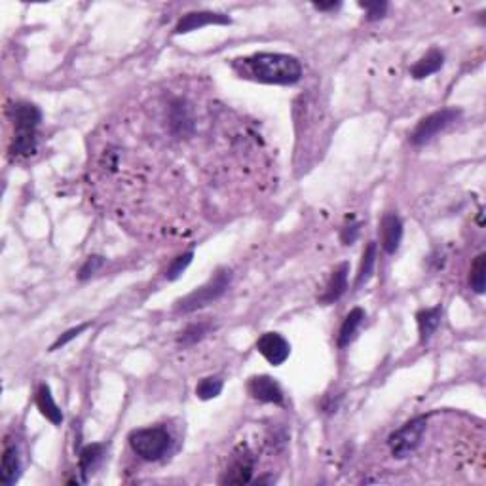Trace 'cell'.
Wrapping results in <instances>:
<instances>
[{"label":"cell","instance_id":"cell-1","mask_svg":"<svg viewBox=\"0 0 486 486\" xmlns=\"http://www.w3.org/2000/svg\"><path fill=\"white\" fill-rule=\"evenodd\" d=\"M242 61L243 72L259 82L290 86L303 78V67L293 55L283 54H256Z\"/></svg>","mask_w":486,"mask_h":486},{"label":"cell","instance_id":"cell-2","mask_svg":"<svg viewBox=\"0 0 486 486\" xmlns=\"http://www.w3.org/2000/svg\"><path fill=\"white\" fill-rule=\"evenodd\" d=\"M12 120L16 137L12 142L13 156H29L36 149V130L40 125V111L30 103H16L12 107Z\"/></svg>","mask_w":486,"mask_h":486},{"label":"cell","instance_id":"cell-3","mask_svg":"<svg viewBox=\"0 0 486 486\" xmlns=\"http://www.w3.org/2000/svg\"><path fill=\"white\" fill-rule=\"evenodd\" d=\"M169 445H171V435L164 427H145L130 433V446L137 456L147 462L160 460Z\"/></svg>","mask_w":486,"mask_h":486},{"label":"cell","instance_id":"cell-4","mask_svg":"<svg viewBox=\"0 0 486 486\" xmlns=\"http://www.w3.org/2000/svg\"><path fill=\"white\" fill-rule=\"evenodd\" d=\"M230 270H219L213 278L209 279L208 283L202 285L200 289L192 290L188 297H184L183 300H179L177 312H181V314H190V312H196V310L209 306V304L215 303L217 298H220L225 295V290L228 289V285H230Z\"/></svg>","mask_w":486,"mask_h":486},{"label":"cell","instance_id":"cell-5","mask_svg":"<svg viewBox=\"0 0 486 486\" xmlns=\"http://www.w3.org/2000/svg\"><path fill=\"white\" fill-rule=\"evenodd\" d=\"M426 416H418L414 420L407 422L403 427H399L395 433H392V437L388 441V443H390L392 456L397 458V460L409 458L410 454L420 446L422 437H424V433H426Z\"/></svg>","mask_w":486,"mask_h":486},{"label":"cell","instance_id":"cell-6","mask_svg":"<svg viewBox=\"0 0 486 486\" xmlns=\"http://www.w3.org/2000/svg\"><path fill=\"white\" fill-rule=\"evenodd\" d=\"M458 116H460V111H456V108H443L439 113L429 114L424 120H420V124L416 125V130L410 135V141L414 142V145H424V142H427L429 139L437 135L439 131L445 130L446 125H451Z\"/></svg>","mask_w":486,"mask_h":486},{"label":"cell","instance_id":"cell-7","mask_svg":"<svg viewBox=\"0 0 486 486\" xmlns=\"http://www.w3.org/2000/svg\"><path fill=\"white\" fill-rule=\"evenodd\" d=\"M256 350L270 365L279 367V365H283L287 361V357L290 354V346L278 332H264L256 340Z\"/></svg>","mask_w":486,"mask_h":486},{"label":"cell","instance_id":"cell-8","mask_svg":"<svg viewBox=\"0 0 486 486\" xmlns=\"http://www.w3.org/2000/svg\"><path fill=\"white\" fill-rule=\"evenodd\" d=\"M253 465H255V458L245 446H242L232 458L228 471L222 477V482L225 485H245V482H249L251 475H253Z\"/></svg>","mask_w":486,"mask_h":486},{"label":"cell","instance_id":"cell-9","mask_svg":"<svg viewBox=\"0 0 486 486\" xmlns=\"http://www.w3.org/2000/svg\"><path fill=\"white\" fill-rule=\"evenodd\" d=\"M247 392L253 399L261 401V403H273L283 405L285 395L279 384L270 376H253L247 384Z\"/></svg>","mask_w":486,"mask_h":486},{"label":"cell","instance_id":"cell-10","mask_svg":"<svg viewBox=\"0 0 486 486\" xmlns=\"http://www.w3.org/2000/svg\"><path fill=\"white\" fill-rule=\"evenodd\" d=\"M208 25H230V18L225 13H215V12H192L186 13L175 27V35H184L190 30L202 29Z\"/></svg>","mask_w":486,"mask_h":486},{"label":"cell","instance_id":"cell-11","mask_svg":"<svg viewBox=\"0 0 486 486\" xmlns=\"http://www.w3.org/2000/svg\"><path fill=\"white\" fill-rule=\"evenodd\" d=\"M380 237H382V247L385 253H395L399 249V243L403 237V222L397 215L388 213L380 222Z\"/></svg>","mask_w":486,"mask_h":486},{"label":"cell","instance_id":"cell-12","mask_svg":"<svg viewBox=\"0 0 486 486\" xmlns=\"http://www.w3.org/2000/svg\"><path fill=\"white\" fill-rule=\"evenodd\" d=\"M441 317H443V308H441V306L426 308L418 312L416 321H418V332H420L422 344L429 342V338L433 337V332L437 331V327L441 325Z\"/></svg>","mask_w":486,"mask_h":486},{"label":"cell","instance_id":"cell-13","mask_svg":"<svg viewBox=\"0 0 486 486\" xmlns=\"http://www.w3.org/2000/svg\"><path fill=\"white\" fill-rule=\"evenodd\" d=\"M36 407L42 412V416H46L47 420L55 424V426H60L61 422H63V412H61V409L54 401L52 390L46 384H42L38 388V392H36Z\"/></svg>","mask_w":486,"mask_h":486},{"label":"cell","instance_id":"cell-14","mask_svg":"<svg viewBox=\"0 0 486 486\" xmlns=\"http://www.w3.org/2000/svg\"><path fill=\"white\" fill-rule=\"evenodd\" d=\"M348 289V264H340L338 270H334L332 273L331 281L327 285L325 295L321 297V303L323 304H331L337 303L338 298L344 295V290Z\"/></svg>","mask_w":486,"mask_h":486},{"label":"cell","instance_id":"cell-15","mask_svg":"<svg viewBox=\"0 0 486 486\" xmlns=\"http://www.w3.org/2000/svg\"><path fill=\"white\" fill-rule=\"evenodd\" d=\"M19 469H21V463H19L18 448L6 446L4 456H2V465H0V480L6 486L13 485L19 479Z\"/></svg>","mask_w":486,"mask_h":486},{"label":"cell","instance_id":"cell-16","mask_svg":"<svg viewBox=\"0 0 486 486\" xmlns=\"http://www.w3.org/2000/svg\"><path fill=\"white\" fill-rule=\"evenodd\" d=\"M445 63V55L439 50H431L429 54H426L420 61H416V65L412 67V77L416 80H422V78L429 77L433 72H437Z\"/></svg>","mask_w":486,"mask_h":486},{"label":"cell","instance_id":"cell-17","mask_svg":"<svg viewBox=\"0 0 486 486\" xmlns=\"http://www.w3.org/2000/svg\"><path fill=\"white\" fill-rule=\"evenodd\" d=\"M363 321H365V312L361 308L351 310L348 317L344 320V323H342V327H340V334H338V346L340 348H346L356 338Z\"/></svg>","mask_w":486,"mask_h":486},{"label":"cell","instance_id":"cell-18","mask_svg":"<svg viewBox=\"0 0 486 486\" xmlns=\"http://www.w3.org/2000/svg\"><path fill=\"white\" fill-rule=\"evenodd\" d=\"M374 264H376V243H368V247L363 253L361 266H359V273H357L356 279V289L363 287L371 279L374 272Z\"/></svg>","mask_w":486,"mask_h":486},{"label":"cell","instance_id":"cell-19","mask_svg":"<svg viewBox=\"0 0 486 486\" xmlns=\"http://www.w3.org/2000/svg\"><path fill=\"white\" fill-rule=\"evenodd\" d=\"M469 285L475 293L482 295L486 285V255H479L475 259L473 266H471V273H469Z\"/></svg>","mask_w":486,"mask_h":486},{"label":"cell","instance_id":"cell-20","mask_svg":"<svg viewBox=\"0 0 486 486\" xmlns=\"http://www.w3.org/2000/svg\"><path fill=\"white\" fill-rule=\"evenodd\" d=\"M103 445H88L86 448H84L82 452H80V471H82L84 475H88L91 469L97 465V462L101 460L103 456Z\"/></svg>","mask_w":486,"mask_h":486},{"label":"cell","instance_id":"cell-21","mask_svg":"<svg viewBox=\"0 0 486 486\" xmlns=\"http://www.w3.org/2000/svg\"><path fill=\"white\" fill-rule=\"evenodd\" d=\"M220 392H222V380L217 378V376H211V378H203L196 388L198 397L203 399V401L217 397Z\"/></svg>","mask_w":486,"mask_h":486},{"label":"cell","instance_id":"cell-22","mask_svg":"<svg viewBox=\"0 0 486 486\" xmlns=\"http://www.w3.org/2000/svg\"><path fill=\"white\" fill-rule=\"evenodd\" d=\"M209 329H211V327L205 325V323L188 327V329L183 332V337L179 338V342H181V344H194V342H198V340H202L203 334H205Z\"/></svg>","mask_w":486,"mask_h":486},{"label":"cell","instance_id":"cell-23","mask_svg":"<svg viewBox=\"0 0 486 486\" xmlns=\"http://www.w3.org/2000/svg\"><path fill=\"white\" fill-rule=\"evenodd\" d=\"M192 256H194V253H184V255L177 256L175 261L171 262V266L167 268V279H177L181 273L188 268V264L192 262Z\"/></svg>","mask_w":486,"mask_h":486},{"label":"cell","instance_id":"cell-24","mask_svg":"<svg viewBox=\"0 0 486 486\" xmlns=\"http://www.w3.org/2000/svg\"><path fill=\"white\" fill-rule=\"evenodd\" d=\"M359 6L367 12L368 21L384 18L385 12H388V4L385 2H359Z\"/></svg>","mask_w":486,"mask_h":486},{"label":"cell","instance_id":"cell-25","mask_svg":"<svg viewBox=\"0 0 486 486\" xmlns=\"http://www.w3.org/2000/svg\"><path fill=\"white\" fill-rule=\"evenodd\" d=\"M105 264V259L103 256H99V255H94V256H89L88 261L84 262V266L80 268V273H78V278L80 279H88L89 276H94L99 268Z\"/></svg>","mask_w":486,"mask_h":486},{"label":"cell","instance_id":"cell-26","mask_svg":"<svg viewBox=\"0 0 486 486\" xmlns=\"http://www.w3.org/2000/svg\"><path fill=\"white\" fill-rule=\"evenodd\" d=\"M89 327V323H82V325H78V327H74V329H71V331H67L65 334H61L57 340L54 342V346L50 348V350L54 351V350H60V348H63V346H67L69 342H71L72 338H77V337H80L86 329Z\"/></svg>","mask_w":486,"mask_h":486},{"label":"cell","instance_id":"cell-27","mask_svg":"<svg viewBox=\"0 0 486 486\" xmlns=\"http://www.w3.org/2000/svg\"><path fill=\"white\" fill-rule=\"evenodd\" d=\"M357 234H359V225H351L348 226V228H344V232H342V243L344 245H351V243L356 242L357 239Z\"/></svg>","mask_w":486,"mask_h":486},{"label":"cell","instance_id":"cell-28","mask_svg":"<svg viewBox=\"0 0 486 486\" xmlns=\"http://www.w3.org/2000/svg\"><path fill=\"white\" fill-rule=\"evenodd\" d=\"M315 10H321V12H327V10H337L340 8V2H315L314 4Z\"/></svg>","mask_w":486,"mask_h":486}]
</instances>
